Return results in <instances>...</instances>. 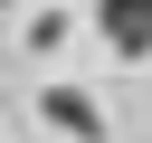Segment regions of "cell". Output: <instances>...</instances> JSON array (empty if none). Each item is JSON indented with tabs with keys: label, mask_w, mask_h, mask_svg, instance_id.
Instances as JSON below:
<instances>
[{
	"label": "cell",
	"mask_w": 152,
	"mask_h": 143,
	"mask_svg": "<svg viewBox=\"0 0 152 143\" xmlns=\"http://www.w3.org/2000/svg\"><path fill=\"white\" fill-rule=\"evenodd\" d=\"M95 19L114 57H152V0H95Z\"/></svg>",
	"instance_id": "6da1fadb"
},
{
	"label": "cell",
	"mask_w": 152,
	"mask_h": 143,
	"mask_svg": "<svg viewBox=\"0 0 152 143\" xmlns=\"http://www.w3.org/2000/svg\"><path fill=\"white\" fill-rule=\"evenodd\" d=\"M38 105H48V124H57V133H76V143H104V114H95V95H76V86H48Z\"/></svg>",
	"instance_id": "7a4b0ae2"
}]
</instances>
